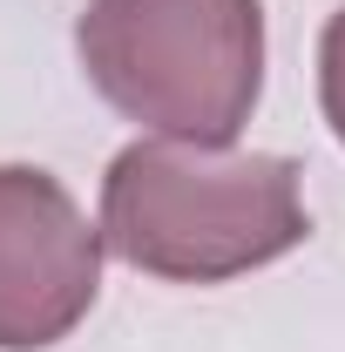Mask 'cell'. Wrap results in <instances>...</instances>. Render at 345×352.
<instances>
[{
  "label": "cell",
  "mask_w": 345,
  "mask_h": 352,
  "mask_svg": "<svg viewBox=\"0 0 345 352\" xmlns=\"http://www.w3.org/2000/svg\"><path fill=\"white\" fill-rule=\"evenodd\" d=\"M311 217L291 156L129 142L102 176V244L170 285H223L298 251Z\"/></svg>",
  "instance_id": "6da1fadb"
},
{
  "label": "cell",
  "mask_w": 345,
  "mask_h": 352,
  "mask_svg": "<svg viewBox=\"0 0 345 352\" xmlns=\"http://www.w3.org/2000/svg\"><path fill=\"white\" fill-rule=\"evenodd\" d=\"M75 47L109 109L197 149H230L264 88L258 0H88Z\"/></svg>",
  "instance_id": "7a4b0ae2"
},
{
  "label": "cell",
  "mask_w": 345,
  "mask_h": 352,
  "mask_svg": "<svg viewBox=\"0 0 345 352\" xmlns=\"http://www.w3.org/2000/svg\"><path fill=\"white\" fill-rule=\"evenodd\" d=\"M102 292V230L47 170L0 163V352L61 346Z\"/></svg>",
  "instance_id": "3957f363"
},
{
  "label": "cell",
  "mask_w": 345,
  "mask_h": 352,
  "mask_svg": "<svg viewBox=\"0 0 345 352\" xmlns=\"http://www.w3.org/2000/svg\"><path fill=\"white\" fill-rule=\"evenodd\" d=\"M318 102H325V122L345 142V7L325 21V41H318Z\"/></svg>",
  "instance_id": "277c9868"
}]
</instances>
